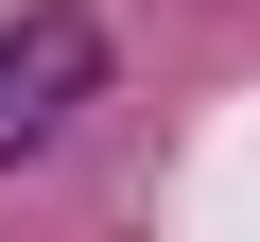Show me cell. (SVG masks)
<instances>
[{
  "mask_svg": "<svg viewBox=\"0 0 260 242\" xmlns=\"http://www.w3.org/2000/svg\"><path fill=\"white\" fill-rule=\"evenodd\" d=\"M87 104H104V18L87 0H18L0 18V173H35Z\"/></svg>",
  "mask_w": 260,
  "mask_h": 242,
  "instance_id": "6da1fadb",
  "label": "cell"
}]
</instances>
